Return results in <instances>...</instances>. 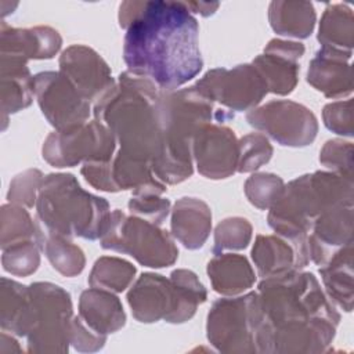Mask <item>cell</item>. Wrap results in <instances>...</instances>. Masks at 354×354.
I'll list each match as a JSON object with an SVG mask.
<instances>
[{"mask_svg": "<svg viewBox=\"0 0 354 354\" xmlns=\"http://www.w3.org/2000/svg\"><path fill=\"white\" fill-rule=\"evenodd\" d=\"M59 47L61 37L51 28L15 29L1 24V57L26 62L28 58H50Z\"/></svg>", "mask_w": 354, "mask_h": 354, "instance_id": "7c38bea8", "label": "cell"}, {"mask_svg": "<svg viewBox=\"0 0 354 354\" xmlns=\"http://www.w3.org/2000/svg\"><path fill=\"white\" fill-rule=\"evenodd\" d=\"M252 257L263 278L297 270L308 263L296 248L274 236H259Z\"/></svg>", "mask_w": 354, "mask_h": 354, "instance_id": "9a60e30c", "label": "cell"}, {"mask_svg": "<svg viewBox=\"0 0 354 354\" xmlns=\"http://www.w3.org/2000/svg\"><path fill=\"white\" fill-rule=\"evenodd\" d=\"M252 126L266 131L282 145L303 147L317 134L315 116L292 101H272L248 113Z\"/></svg>", "mask_w": 354, "mask_h": 354, "instance_id": "8992f818", "label": "cell"}, {"mask_svg": "<svg viewBox=\"0 0 354 354\" xmlns=\"http://www.w3.org/2000/svg\"><path fill=\"white\" fill-rule=\"evenodd\" d=\"M35 93L43 115L58 130L83 124L88 116L87 100L62 73L43 72L36 75Z\"/></svg>", "mask_w": 354, "mask_h": 354, "instance_id": "52a82bcc", "label": "cell"}, {"mask_svg": "<svg viewBox=\"0 0 354 354\" xmlns=\"http://www.w3.org/2000/svg\"><path fill=\"white\" fill-rule=\"evenodd\" d=\"M101 246L129 253L148 267L173 264L178 254L165 231L145 220L127 218L119 210L109 216L101 235Z\"/></svg>", "mask_w": 354, "mask_h": 354, "instance_id": "3957f363", "label": "cell"}, {"mask_svg": "<svg viewBox=\"0 0 354 354\" xmlns=\"http://www.w3.org/2000/svg\"><path fill=\"white\" fill-rule=\"evenodd\" d=\"M304 53L300 43L271 40L263 55H259L253 65L260 72L270 91L288 94L293 90L297 79V64L295 62Z\"/></svg>", "mask_w": 354, "mask_h": 354, "instance_id": "8fae6325", "label": "cell"}, {"mask_svg": "<svg viewBox=\"0 0 354 354\" xmlns=\"http://www.w3.org/2000/svg\"><path fill=\"white\" fill-rule=\"evenodd\" d=\"M3 250V266L11 274L26 275L37 268L39 252L37 243L35 241H24L11 245Z\"/></svg>", "mask_w": 354, "mask_h": 354, "instance_id": "d4e9b609", "label": "cell"}, {"mask_svg": "<svg viewBox=\"0 0 354 354\" xmlns=\"http://www.w3.org/2000/svg\"><path fill=\"white\" fill-rule=\"evenodd\" d=\"M156 192H137L129 202V209L140 216L151 217L156 224H160L169 212V201L159 199Z\"/></svg>", "mask_w": 354, "mask_h": 354, "instance_id": "f1b7e54d", "label": "cell"}, {"mask_svg": "<svg viewBox=\"0 0 354 354\" xmlns=\"http://www.w3.org/2000/svg\"><path fill=\"white\" fill-rule=\"evenodd\" d=\"M59 66L61 73L72 82L87 101L106 93L113 86L106 64L97 53L84 46H72L65 50Z\"/></svg>", "mask_w": 354, "mask_h": 354, "instance_id": "30bf717a", "label": "cell"}, {"mask_svg": "<svg viewBox=\"0 0 354 354\" xmlns=\"http://www.w3.org/2000/svg\"><path fill=\"white\" fill-rule=\"evenodd\" d=\"M40 171L29 170L21 176H17L10 185L8 201L17 203H25L26 206H33L35 203V191L39 188L40 183Z\"/></svg>", "mask_w": 354, "mask_h": 354, "instance_id": "f546056e", "label": "cell"}, {"mask_svg": "<svg viewBox=\"0 0 354 354\" xmlns=\"http://www.w3.org/2000/svg\"><path fill=\"white\" fill-rule=\"evenodd\" d=\"M127 299L134 317L141 322H153L162 317L169 322H180V300L171 279L142 274Z\"/></svg>", "mask_w": 354, "mask_h": 354, "instance_id": "ba28073f", "label": "cell"}, {"mask_svg": "<svg viewBox=\"0 0 354 354\" xmlns=\"http://www.w3.org/2000/svg\"><path fill=\"white\" fill-rule=\"evenodd\" d=\"M282 180L274 174H256L246 183L249 201L257 207H268L282 191Z\"/></svg>", "mask_w": 354, "mask_h": 354, "instance_id": "83f0119b", "label": "cell"}, {"mask_svg": "<svg viewBox=\"0 0 354 354\" xmlns=\"http://www.w3.org/2000/svg\"><path fill=\"white\" fill-rule=\"evenodd\" d=\"M343 55V50L322 47L311 61L307 79L328 97L351 93V73L344 75V71H350V65L344 64Z\"/></svg>", "mask_w": 354, "mask_h": 354, "instance_id": "4fadbf2b", "label": "cell"}, {"mask_svg": "<svg viewBox=\"0 0 354 354\" xmlns=\"http://www.w3.org/2000/svg\"><path fill=\"white\" fill-rule=\"evenodd\" d=\"M214 290L224 295H235L246 290L254 281L253 270L248 260L238 254H223L214 257L207 267Z\"/></svg>", "mask_w": 354, "mask_h": 354, "instance_id": "ac0fdd59", "label": "cell"}, {"mask_svg": "<svg viewBox=\"0 0 354 354\" xmlns=\"http://www.w3.org/2000/svg\"><path fill=\"white\" fill-rule=\"evenodd\" d=\"M351 10L346 4H330L322 17L318 40L324 43V47H344L347 44L351 48V32H353Z\"/></svg>", "mask_w": 354, "mask_h": 354, "instance_id": "7402d4cb", "label": "cell"}, {"mask_svg": "<svg viewBox=\"0 0 354 354\" xmlns=\"http://www.w3.org/2000/svg\"><path fill=\"white\" fill-rule=\"evenodd\" d=\"M238 166L239 171H250L268 162L272 148L261 134H249L238 144Z\"/></svg>", "mask_w": 354, "mask_h": 354, "instance_id": "484cf974", "label": "cell"}, {"mask_svg": "<svg viewBox=\"0 0 354 354\" xmlns=\"http://www.w3.org/2000/svg\"><path fill=\"white\" fill-rule=\"evenodd\" d=\"M199 171L209 178H224L238 166V144L234 131L221 126H203L194 137Z\"/></svg>", "mask_w": 354, "mask_h": 354, "instance_id": "9c48e42d", "label": "cell"}, {"mask_svg": "<svg viewBox=\"0 0 354 354\" xmlns=\"http://www.w3.org/2000/svg\"><path fill=\"white\" fill-rule=\"evenodd\" d=\"M37 238L41 241V246L48 260L59 272L72 277L83 270L84 257L82 250L65 239V236L51 234L40 228L37 231Z\"/></svg>", "mask_w": 354, "mask_h": 354, "instance_id": "44dd1931", "label": "cell"}, {"mask_svg": "<svg viewBox=\"0 0 354 354\" xmlns=\"http://www.w3.org/2000/svg\"><path fill=\"white\" fill-rule=\"evenodd\" d=\"M35 79L24 61L1 58V104L4 113L17 112L32 101Z\"/></svg>", "mask_w": 354, "mask_h": 354, "instance_id": "e0dca14e", "label": "cell"}, {"mask_svg": "<svg viewBox=\"0 0 354 354\" xmlns=\"http://www.w3.org/2000/svg\"><path fill=\"white\" fill-rule=\"evenodd\" d=\"M210 218L206 203L195 198H183L173 210V235L188 249L201 248L209 235Z\"/></svg>", "mask_w": 354, "mask_h": 354, "instance_id": "5bb4252c", "label": "cell"}, {"mask_svg": "<svg viewBox=\"0 0 354 354\" xmlns=\"http://www.w3.org/2000/svg\"><path fill=\"white\" fill-rule=\"evenodd\" d=\"M119 21L126 28L123 58L130 73L174 90L201 72L199 28L187 3L126 1Z\"/></svg>", "mask_w": 354, "mask_h": 354, "instance_id": "6da1fadb", "label": "cell"}, {"mask_svg": "<svg viewBox=\"0 0 354 354\" xmlns=\"http://www.w3.org/2000/svg\"><path fill=\"white\" fill-rule=\"evenodd\" d=\"M136 274V268L120 259L102 257L100 259L90 275V285L93 288L111 289L115 292H122L127 288Z\"/></svg>", "mask_w": 354, "mask_h": 354, "instance_id": "603a6c76", "label": "cell"}, {"mask_svg": "<svg viewBox=\"0 0 354 354\" xmlns=\"http://www.w3.org/2000/svg\"><path fill=\"white\" fill-rule=\"evenodd\" d=\"M80 315L98 333L116 330L124 324V313L118 297L100 290V288H91L82 293Z\"/></svg>", "mask_w": 354, "mask_h": 354, "instance_id": "2e32d148", "label": "cell"}, {"mask_svg": "<svg viewBox=\"0 0 354 354\" xmlns=\"http://www.w3.org/2000/svg\"><path fill=\"white\" fill-rule=\"evenodd\" d=\"M195 88L209 101L216 100L235 111L254 106L268 91L266 80L252 65L209 71Z\"/></svg>", "mask_w": 354, "mask_h": 354, "instance_id": "5b68a950", "label": "cell"}, {"mask_svg": "<svg viewBox=\"0 0 354 354\" xmlns=\"http://www.w3.org/2000/svg\"><path fill=\"white\" fill-rule=\"evenodd\" d=\"M315 22V12L307 1H272L270 24L275 32L285 36L307 37Z\"/></svg>", "mask_w": 354, "mask_h": 354, "instance_id": "d6986e66", "label": "cell"}, {"mask_svg": "<svg viewBox=\"0 0 354 354\" xmlns=\"http://www.w3.org/2000/svg\"><path fill=\"white\" fill-rule=\"evenodd\" d=\"M115 137L98 122L73 126L51 134L43 147V158L57 167L73 166L82 159L109 160Z\"/></svg>", "mask_w": 354, "mask_h": 354, "instance_id": "277c9868", "label": "cell"}, {"mask_svg": "<svg viewBox=\"0 0 354 354\" xmlns=\"http://www.w3.org/2000/svg\"><path fill=\"white\" fill-rule=\"evenodd\" d=\"M35 225L29 214L18 206L1 207V248L35 238Z\"/></svg>", "mask_w": 354, "mask_h": 354, "instance_id": "cb8c5ba5", "label": "cell"}, {"mask_svg": "<svg viewBox=\"0 0 354 354\" xmlns=\"http://www.w3.org/2000/svg\"><path fill=\"white\" fill-rule=\"evenodd\" d=\"M41 228L65 238H101L111 212L106 201L83 191L72 174H50L39 187Z\"/></svg>", "mask_w": 354, "mask_h": 354, "instance_id": "7a4b0ae2", "label": "cell"}, {"mask_svg": "<svg viewBox=\"0 0 354 354\" xmlns=\"http://www.w3.org/2000/svg\"><path fill=\"white\" fill-rule=\"evenodd\" d=\"M329 260L330 263L319 270L326 290L342 307H346V311H350L351 297L343 289L351 295V245L342 248Z\"/></svg>", "mask_w": 354, "mask_h": 354, "instance_id": "ffe728a7", "label": "cell"}, {"mask_svg": "<svg viewBox=\"0 0 354 354\" xmlns=\"http://www.w3.org/2000/svg\"><path fill=\"white\" fill-rule=\"evenodd\" d=\"M250 224L245 218L224 220L216 230L214 252L245 248L250 239Z\"/></svg>", "mask_w": 354, "mask_h": 354, "instance_id": "4316f807", "label": "cell"}]
</instances>
